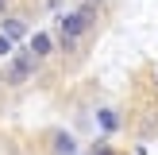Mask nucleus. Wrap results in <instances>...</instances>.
I'll return each mask as SVG.
<instances>
[{
    "mask_svg": "<svg viewBox=\"0 0 158 155\" xmlns=\"http://www.w3.org/2000/svg\"><path fill=\"white\" fill-rule=\"evenodd\" d=\"M154 132H158V116L151 113V116H147V124L139 128V140H143V136H154Z\"/></svg>",
    "mask_w": 158,
    "mask_h": 155,
    "instance_id": "0eeeda50",
    "label": "nucleus"
},
{
    "mask_svg": "<svg viewBox=\"0 0 158 155\" xmlns=\"http://www.w3.org/2000/svg\"><path fill=\"white\" fill-rule=\"evenodd\" d=\"M58 27H62L58 46H62L66 54L77 51V39L93 27V8H73V12H62V16H58Z\"/></svg>",
    "mask_w": 158,
    "mask_h": 155,
    "instance_id": "f257e3e1",
    "label": "nucleus"
},
{
    "mask_svg": "<svg viewBox=\"0 0 158 155\" xmlns=\"http://www.w3.org/2000/svg\"><path fill=\"white\" fill-rule=\"evenodd\" d=\"M27 51H31V54H35V58H46V54H50V51H54V39H50V35H46V31H35V35H31V39H27Z\"/></svg>",
    "mask_w": 158,
    "mask_h": 155,
    "instance_id": "20e7f679",
    "label": "nucleus"
},
{
    "mask_svg": "<svg viewBox=\"0 0 158 155\" xmlns=\"http://www.w3.org/2000/svg\"><path fill=\"white\" fill-rule=\"evenodd\" d=\"M12 51H15V43L4 35V31H0V58H4V54H12Z\"/></svg>",
    "mask_w": 158,
    "mask_h": 155,
    "instance_id": "1a4fd4ad",
    "label": "nucleus"
},
{
    "mask_svg": "<svg viewBox=\"0 0 158 155\" xmlns=\"http://www.w3.org/2000/svg\"><path fill=\"white\" fill-rule=\"evenodd\" d=\"M8 8H12V0H0V16H8Z\"/></svg>",
    "mask_w": 158,
    "mask_h": 155,
    "instance_id": "9d476101",
    "label": "nucleus"
},
{
    "mask_svg": "<svg viewBox=\"0 0 158 155\" xmlns=\"http://www.w3.org/2000/svg\"><path fill=\"white\" fill-rule=\"evenodd\" d=\"M0 31H4L12 43H23V39H31V35H27V23H23L19 16H4V20H0Z\"/></svg>",
    "mask_w": 158,
    "mask_h": 155,
    "instance_id": "7ed1b4c3",
    "label": "nucleus"
},
{
    "mask_svg": "<svg viewBox=\"0 0 158 155\" xmlns=\"http://www.w3.org/2000/svg\"><path fill=\"white\" fill-rule=\"evenodd\" d=\"M89 155H116V151H112V144H108V140H97Z\"/></svg>",
    "mask_w": 158,
    "mask_h": 155,
    "instance_id": "6e6552de",
    "label": "nucleus"
},
{
    "mask_svg": "<svg viewBox=\"0 0 158 155\" xmlns=\"http://www.w3.org/2000/svg\"><path fill=\"white\" fill-rule=\"evenodd\" d=\"M154 89H158V66H154Z\"/></svg>",
    "mask_w": 158,
    "mask_h": 155,
    "instance_id": "9b49d317",
    "label": "nucleus"
},
{
    "mask_svg": "<svg viewBox=\"0 0 158 155\" xmlns=\"http://www.w3.org/2000/svg\"><path fill=\"white\" fill-rule=\"evenodd\" d=\"M35 70H39V58L27 51V46H15L12 62H8V74H4V82H8V85H23L27 78H35Z\"/></svg>",
    "mask_w": 158,
    "mask_h": 155,
    "instance_id": "f03ea898",
    "label": "nucleus"
},
{
    "mask_svg": "<svg viewBox=\"0 0 158 155\" xmlns=\"http://www.w3.org/2000/svg\"><path fill=\"white\" fill-rule=\"evenodd\" d=\"M54 151L58 155H77V140L69 136V132H58V136H54Z\"/></svg>",
    "mask_w": 158,
    "mask_h": 155,
    "instance_id": "423d86ee",
    "label": "nucleus"
},
{
    "mask_svg": "<svg viewBox=\"0 0 158 155\" xmlns=\"http://www.w3.org/2000/svg\"><path fill=\"white\" fill-rule=\"evenodd\" d=\"M97 124L108 132V136H112V132L120 128V113H116V108H100V113H97Z\"/></svg>",
    "mask_w": 158,
    "mask_h": 155,
    "instance_id": "39448f33",
    "label": "nucleus"
}]
</instances>
